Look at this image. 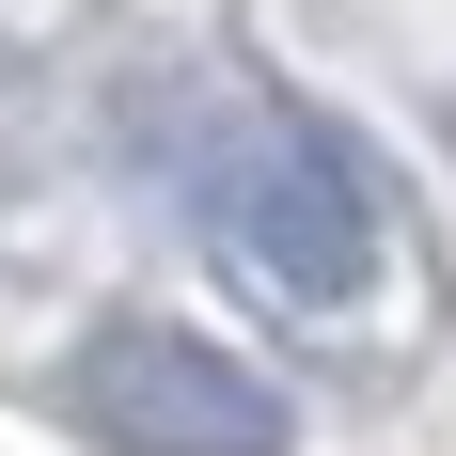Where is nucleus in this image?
I'll return each instance as SVG.
<instances>
[{
	"label": "nucleus",
	"instance_id": "nucleus-1",
	"mask_svg": "<svg viewBox=\"0 0 456 456\" xmlns=\"http://www.w3.org/2000/svg\"><path fill=\"white\" fill-rule=\"evenodd\" d=\"M174 174H189V205L221 221V252L268 299H299V315H330V299H362L378 283V252H394V221H378V174L346 158L330 126H299V110H205V126L174 142Z\"/></svg>",
	"mask_w": 456,
	"mask_h": 456
},
{
	"label": "nucleus",
	"instance_id": "nucleus-2",
	"mask_svg": "<svg viewBox=\"0 0 456 456\" xmlns=\"http://www.w3.org/2000/svg\"><path fill=\"white\" fill-rule=\"evenodd\" d=\"M63 410L110 456H283V394L236 362V346L174 330V315H110L79 362H63Z\"/></svg>",
	"mask_w": 456,
	"mask_h": 456
}]
</instances>
